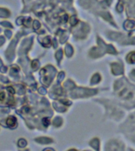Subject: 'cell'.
I'll return each instance as SVG.
<instances>
[{
  "mask_svg": "<svg viewBox=\"0 0 135 151\" xmlns=\"http://www.w3.org/2000/svg\"><path fill=\"white\" fill-rule=\"evenodd\" d=\"M128 61H130V63H134L135 62V52L130 53V55H128Z\"/></svg>",
  "mask_w": 135,
  "mask_h": 151,
  "instance_id": "6da1fadb",
  "label": "cell"
},
{
  "mask_svg": "<svg viewBox=\"0 0 135 151\" xmlns=\"http://www.w3.org/2000/svg\"><path fill=\"white\" fill-rule=\"evenodd\" d=\"M44 151H54V150H50V149H47V150H46Z\"/></svg>",
  "mask_w": 135,
  "mask_h": 151,
  "instance_id": "7a4b0ae2",
  "label": "cell"
},
{
  "mask_svg": "<svg viewBox=\"0 0 135 151\" xmlns=\"http://www.w3.org/2000/svg\"><path fill=\"white\" fill-rule=\"evenodd\" d=\"M70 151H77V150H70Z\"/></svg>",
  "mask_w": 135,
  "mask_h": 151,
  "instance_id": "3957f363",
  "label": "cell"
}]
</instances>
